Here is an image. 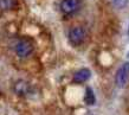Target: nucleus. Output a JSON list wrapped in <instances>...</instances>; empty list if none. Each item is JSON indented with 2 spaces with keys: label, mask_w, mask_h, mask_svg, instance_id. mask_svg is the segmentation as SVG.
Returning a JSON list of instances; mask_svg holds the SVG:
<instances>
[{
  "label": "nucleus",
  "mask_w": 129,
  "mask_h": 115,
  "mask_svg": "<svg viewBox=\"0 0 129 115\" xmlns=\"http://www.w3.org/2000/svg\"><path fill=\"white\" fill-rule=\"evenodd\" d=\"M17 5V0H0V8L4 11H8L14 8Z\"/></svg>",
  "instance_id": "nucleus-8"
},
{
  "label": "nucleus",
  "mask_w": 129,
  "mask_h": 115,
  "mask_svg": "<svg viewBox=\"0 0 129 115\" xmlns=\"http://www.w3.org/2000/svg\"><path fill=\"white\" fill-rule=\"evenodd\" d=\"M128 79H129V62H125L120 67V69L116 72L115 82H116L117 87L123 88L127 84Z\"/></svg>",
  "instance_id": "nucleus-3"
},
{
  "label": "nucleus",
  "mask_w": 129,
  "mask_h": 115,
  "mask_svg": "<svg viewBox=\"0 0 129 115\" xmlns=\"http://www.w3.org/2000/svg\"><path fill=\"white\" fill-rule=\"evenodd\" d=\"M114 5H115V7L117 8H124L128 4V0H113Z\"/></svg>",
  "instance_id": "nucleus-9"
},
{
  "label": "nucleus",
  "mask_w": 129,
  "mask_h": 115,
  "mask_svg": "<svg viewBox=\"0 0 129 115\" xmlns=\"http://www.w3.org/2000/svg\"><path fill=\"white\" fill-rule=\"evenodd\" d=\"M90 76H91V71H90L89 69L83 68V69L75 72L72 79H74L75 83H84V82H86L90 78Z\"/></svg>",
  "instance_id": "nucleus-5"
},
{
  "label": "nucleus",
  "mask_w": 129,
  "mask_h": 115,
  "mask_svg": "<svg viewBox=\"0 0 129 115\" xmlns=\"http://www.w3.org/2000/svg\"><path fill=\"white\" fill-rule=\"evenodd\" d=\"M79 6H81V0H62L59 7L64 14H72L78 11Z\"/></svg>",
  "instance_id": "nucleus-4"
},
{
  "label": "nucleus",
  "mask_w": 129,
  "mask_h": 115,
  "mask_svg": "<svg viewBox=\"0 0 129 115\" xmlns=\"http://www.w3.org/2000/svg\"><path fill=\"white\" fill-rule=\"evenodd\" d=\"M14 91H16L17 95L19 96H24L30 93V84L27 82H25L23 79H20L18 82H16L14 84Z\"/></svg>",
  "instance_id": "nucleus-6"
},
{
  "label": "nucleus",
  "mask_w": 129,
  "mask_h": 115,
  "mask_svg": "<svg viewBox=\"0 0 129 115\" xmlns=\"http://www.w3.org/2000/svg\"><path fill=\"white\" fill-rule=\"evenodd\" d=\"M128 35H129V26H128Z\"/></svg>",
  "instance_id": "nucleus-10"
},
{
  "label": "nucleus",
  "mask_w": 129,
  "mask_h": 115,
  "mask_svg": "<svg viewBox=\"0 0 129 115\" xmlns=\"http://www.w3.org/2000/svg\"><path fill=\"white\" fill-rule=\"evenodd\" d=\"M33 52V44L27 39L19 40L16 45V53L20 58H26Z\"/></svg>",
  "instance_id": "nucleus-1"
},
{
  "label": "nucleus",
  "mask_w": 129,
  "mask_h": 115,
  "mask_svg": "<svg viewBox=\"0 0 129 115\" xmlns=\"http://www.w3.org/2000/svg\"><path fill=\"white\" fill-rule=\"evenodd\" d=\"M86 32L82 26H75L69 31V40L74 45H79L85 40Z\"/></svg>",
  "instance_id": "nucleus-2"
},
{
  "label": "nucleus",
  "mask_w": 129,
  "mask_h": 115,
  "mask_svg": "<svg viewBox=\"0 0 129 115\" xmlns=\"http://www.w3.org/2000/svg\"><path fill=\"white\" fill-rule=\"evenodd\" d=\"M84 102L88 104V106H94L95 102H96V97H95V94L91 88H86L85 89V95H84Z\"/></svg>",
  "instance_id": "nucleus-7"
}]
</instances>
